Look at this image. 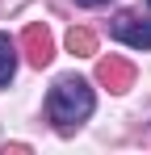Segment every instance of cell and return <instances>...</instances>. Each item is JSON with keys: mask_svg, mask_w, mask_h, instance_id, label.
Returning a JSON list of instances; mask_svg holds the SVG:
<instances>
[{"mask_svg": "<svg viewBox=\"0 0 151 155\" xmlns=\"http://www.w3.org/2000/svg\"><path fill=\"white\" fill-rule=\"evenodd\" d=\"M92 109H97V97H92V88L80 76H63L46 97V113H50V122L59 130H72L80 122H88Z\"/></svg>", "mask_w": 151, "mask_h": 155, "instance_id": "1", "label": "cell"}, {"mask_svg": "<svg viewBox=\"0 0 151 155\" xmlns=\"http://www.w3.org/2000/svg\"><path fill=\"white\" fill-rule=\"evenodd\" d=\"M113 38H122L134 51H151V21L134 17V13H118L113 17Z\"/></svg>", "mask_w": 151, "mask_h": 155, "instance_id": "2", "label": "cell"}, {"mask_svg": "<svg viewBox=\"0 0 151 155\" xmlns=\"http://www.w3.org/2000/svg\"><path fill=\"white\" fill-rule=\"evenodd\" d=\"M97 80L109 88V92H126V88L134 84V63L109 54V59H101V63H97Z\"/></svg>", "mask_w": 151, "mask_h": 155, "instance_id": "3", "label": "cell"}, {"mask_svg": "<svg viewBox=\"0 0 151 155\" xmlns=\"http://www.w3.org/2000/svg\"><path fill=\"white\" fill-rule=\"evenodd\" d=\"M21 51H25V59H29L34 67H46L50 59H55V42H50L46 25H25V34H21Z\"/></svg>", "mask_w": 151, "mask_h": 155, "instance_id": "4", "label": "cell"}, {"mask_svg": "<svg viewBox=\"0 0 151 155\" xmlns=\"http://www.w3.org/2000/svg\"><path fill=\"white\" fill-rule=\"evenodd\" d=\"M17 76V42L8 34H0V88H8Z\"/></svg>", "mask_w": 151, "mask_h": 155, "instance_id": "5", "label": "cell"}, {"mask_svg": "<svg viewBox=\"0 0 151 155\" xmlns=\"http://www.w3.org/2000/svg\"><path fill=\"white\" fill-rule=\"evenodd\" d=\"M67 51L72 54H97V34L92 29H67Z\"/></svg>", "mask_w": 151, "mask_h": 155, "instance_id": "6", "label": "cell"}, {"mask_svg": "<svg viewBox=\"0 0 151 155\" xmlns=\"http://www.w3.org/2000/svg\"><path fill=\"white\" fill-rule=\"evenodd\" d=\"M76 4H84V8H101V4H109V0H76Z\"/></svg>", "mask_w": 151, "mask_h": 155, "instance_id": "7", "label": "cell"}, {"mask_svg": "<svg viewBox=\"0 0 151 155\" xmlns=\"http://www.w3.org/2000/svg\"><path fill=\"white\" fill-rule=\"evenodd\" d=\"M147 4H151V0H147Z\"/></svg>", "mask_w": 151, "mask_h": 155, "instance_id": "8", "label": "cell"}]
</instances>
